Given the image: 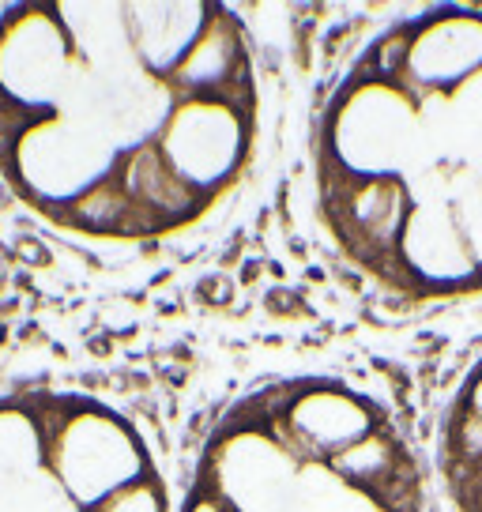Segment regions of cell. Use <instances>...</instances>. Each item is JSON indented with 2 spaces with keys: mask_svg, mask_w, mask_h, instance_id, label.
Wrapping results in <instances>:
<instances>
[{
  "mask_svg": "<svg viewBox=\"0 0 482 512\" xmlns=\"http://www.w3.org/2000/svg\"><path fill=\"white\" fill-rule=\"evenodd\" d=\"M260 80L211 0L0 8V181L87 241H159L223 208L253 166Z\"/></svg>",
  "mask_w": 482,
  "mask_h": 512,
  "instance_id": "cell-1",
  "label": "cell"
},
{
  "mask_svg": "<svg viewBox=\"0 0 482 512\" xmlns=\"http://www.w3.org/2000/svg\"><path fill=\"white\" fill-rule=\"evenodd\" d=\"M317 215L343 264L407 302L482 294V8L388 23L313 125Z\"/></svg>",
  "mask_w": 482,
  "mask_h": 512,
  "instance_id": "cell-2",
  "label": "cell"
},
{
  "mask_svg": "<svg viewBox=\"0 0 482 512\" xmlns=\"http://www.w3.org/2000/svg\"><path fill=\"white\" fill-rule=\"evenodd\" d=\"M177 512H426V475L377 396L302 373L215 418Z\"/></svg>",
  "mask_w": 482,
  "mask_h": 512,
  "instance_id": "cell-3",
  "label": "cell"
},
{
  "mask_svg": "<svg viewBox=\"0 0 482 512\" xmlns=\"http://www.w3.org/2000/svg\"><path fill=\"white\" fill-rule=\"evenodd\" d=\"M0 512H174L144 433L98 396L0 392Z\"/></svg>",
  "mask_w": 482,
  "mask_h": 512,
  "instance_id": "cell-4",
  "label": "cell"
},
{
  "mask_svg": "<svg viewBox=\"0 0 482 512\" xmlns=\"http://www.w3.org/2000/svg\"><path fill=\"white\" fill-rule=\"evenodd\" d=\"M437 471L452 509L482 512V358L471 362L445 407L437 433Z\"/></svg>",
  "mask_w": 482,
  "mask_h": 512,
  "instance_id": "cell-5",
  "label": "cell"
}]
</instances>
